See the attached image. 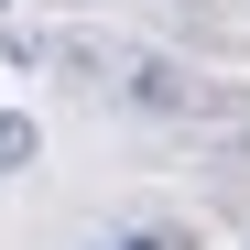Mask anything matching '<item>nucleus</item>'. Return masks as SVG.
<instances>
[{
  "mask_svg": "<svg viewBox=\"0 0 250 250\" xmlns=\"http://www.w3.org/2000/svg\"><path fill=\"white\" fill-rule=\"evenodd\" d=\"M22 163H33V120H11V109H0V174H22Z\"/></svg>",
  "mask_w": 250,
  "mask_h": 250,
  "instance_id": "1",
  "label": "nucleus"
},
{
  "mask_svg": "<svg viewBox=\"0 0 250 250\" xmlns=\"http://www.w3.org/2000/svg\"><path fill=\"white\" fill-rule=\"evenodd\" d=\"M120 250H174V239H120Z\"/></svg>",
  "mask_w": 250,
  "mask_h": 250,
  "instance_id": "2",
  "label": "nucleus"
}]
</instances>
